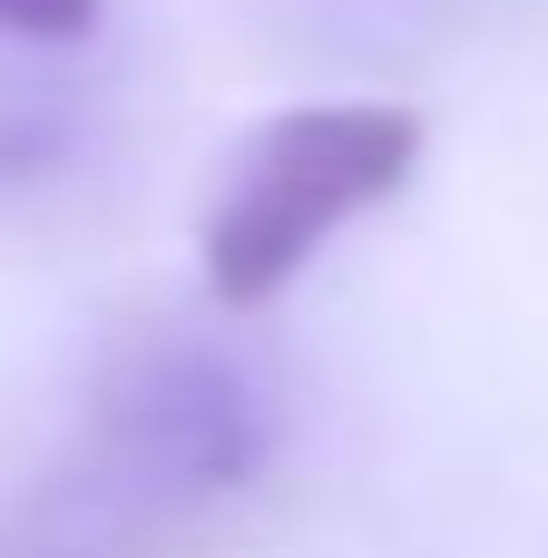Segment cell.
Instances as JSON below:
<instances>
[{
    "label": "cell",
    "instance_id": "cell-1",
    "mask_svg": "<svg viewBox=\"0 0 548 558\" xmlns=\"http://www.w3.org/2000/svg\"><path fill=\"white\" fill-rule=\"evenodd\" d=\"M412 157H422V118L412 108L343 98V108H284V118H265L226 157V186L206 206V235H196L206 294L226 314L275 304L353 216H373L382 196H402Z\"/></svg>",
    "mask_w": 548,
    "mask_h": 558
},
{
    "label": "cell",
    "instance_id": "cell-2",
    "mask_svg": "<svg viewBox=\"0 0 548 558\" xmlns=\"http://www.w3.org/2000/svg\"><path fill=\"white\" fill-rule=\"evenodd\" d=\"M137 481H167V490H235L255 481L265 441H275V392L226 363V353H147L118 402H108Z\"/></svg>",
    "mask_w": 548,
    "mask_h": 558
},
{
    "label": "cell",
    "instance_id": "cell-3",
    "mask_svg": "<svg viewBox=\"0 0 548 558\" xmlns=\"http://www.w3.org/2000/svg\"><path fill=\"white\" fill-rule=\"evenodd\" d=\"M0 29L10 39H88L98 0H0Z\"/></svg>",
    "mask_w": 548,
    "mask_h": 558
}]
</instances>
